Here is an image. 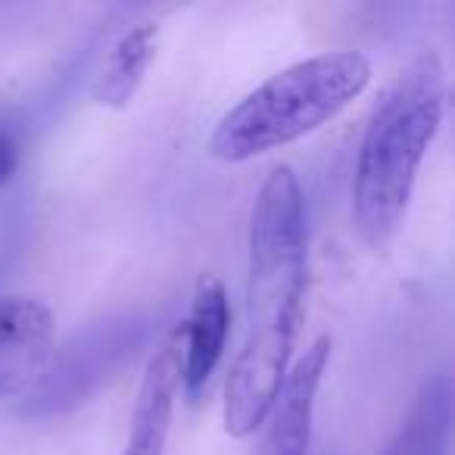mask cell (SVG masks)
<instances>
[{
    "label": "cell",
    "mask_w": 455,
    "mask_h": 455,
    "mask_svg": "<svg viewBox=\"0 0 455 455\" xmlns=\"http://www.w3.org/2000/svg\"><path fill=\"white\" fill-rule=\"evenodd\" d=\"M303 190L297 172L278 163L262 181L250 215L247 337L225 380V430L237 440L262 427L291 368L306 315Z\"/></svg>",
    "instance_id": "cell-1"
},
{
    "label": "cell",
    "mask_w": 455,
    "mask_h": 455,
    "mask_svg": "<svg viewBox=\"0 0 455 455\" xmlns=\"http://www.w3.org/2000/svg\"><path fill=\"white\" fill-rule=\"evenodd\" d=\"M446 100V72L434 51L415 57L384 91L368 119L353 181V212L362 237L387 247L411 200L418 165L434 140Z\"/></svg>",
    "instance_id": "cell-2"
},
{
    "label": "cell",
    "mask_w": 455,
    "mask_h": 455,
    "mask_svg": "<svg viewBox=\"0 0 455 455\" xmlns=\"http://www.w3.org/2000/svg\"><path fill=\"white\" fill-rule=\"evenodd\" d=\"M371 82V60L359 51H328L275 72L228 109L209 138V153L225 163L262 156L306 138Z\"/></svg>",
    "instance_id": "cell-3"
},
{
    "label": "cell",
    "mask_w": 455,
    "mask_h": 455,
    "mask_svg": "<svg viewBox=\"0 0 455 455\" xmlns=\"http://www.w3.org/2000/svg\"><path fill=\"white\" fill-rule=\"evenodd\" d=\"M144 324L134 318L103 322L78 334L38 378L28 411H66L84 403L91 390L113 378V371L144 343Z\"/></svg>",
    "instance_id": "cell-4"
},
{
    "label": "cell",
    "mask_w": 455,
    "mask_h": 455,
    "mask_svg": "<svg viewBox=\"0 0 455 455\" xmlns=\"http://www.w3.org/2000/svg\"><path fill=\"white\" fill-rule=\"evenodd\" d=\"M331 355V337L322 334L291 368L262 421V440L256 455H306L312 436L318 384Z\"/></svg>",
    "instance_id": "cell-5"
},
{
    "label": "cell",
    "mask_w": 455,
    "mask_h": 455,
    "mask_svg": "<svg viewBox=\"0 0 455 455\" xmlns=\"http://www.w3.org/2000/svg\"><path fill=\"white\" fill-rule=\"evenodd\" d=\"M53 359V315L41 299L0 297V396L32 387Z\"/></svg>",
    "instance_id": "cell-6"
},
{
    "label": "cell",
    "mask_w": 455,
    "mask_h": 455,
    "mask_svg": "<svg viewBox=\"0 0 455 455\" xmlns=\"http://www.w3.org/2000/svg\"><path fill=\"white\" fill-rule=\"evenodd\" d=\"M181 343L184 328L169 331L156 353L150 355L140 380L138 405H134L132 427H128L125 452L122 455H163L172 430V411L181 387Z\"/></svg>",
    "instance_id": "cell-7"
},
{
    "label": "cell",
    "mask_w": 455,
    "mask_h": 455,
    "mask_svg": "<svg viewBox=\"0 0 455 455\" xmlns=\"http://www.w3.org/2000/svg\"><path fill=\"white\" fill-rule=\"evenodd\" d=\"M228 322L231 312L225 284L215 275H200L181 343V384H188L190 393L200 390L219 365L228 340Z\"/></svg>",
    "instance_id": "cell-8"
},
{
    "label": "cell",
    "mask_w": 455,
    "mask_h": 455,
    "mask_svg": "<svg viewBox=\"0 0 455 455\" xmlns=\"http://www.w3.org/2000/svg\"><path fill=\"white\" fill-rule=\"evenodd\" d=\"M159 47V26L156 22H138L132 26L113 47H109L107 60H103L100 72L94 78V94L97 103L103 107H128L132 97L138 94L140 82H144L147 69L156 60Z\"/></svg>",
    "instance_id": "cell-9"
},
{
    "label": "cell",
    "mask_w": 455,
    "mask_h": 455,
    "mask_svg": "<svg viewBox=\"0 0 455 455\" xmlns=\"http://www.w3.org/2000/svg\"><path fill=\"white\" fill-rule=\"evenodd\" d=\"M449 427H452V384L446 374L424 380L403 418L396 436L380 455H446Z\"/></svg>",
    "instance_id": "cell-10"
},
{
    "label": "cell",
    "mask_w": 455,
    "mask_h": 455,
    "mask_svg": "<svg viewBox=\"0 0 455 455\" xmlns=\"http://www.w3.org/2000/svg\"><path fill=\"white\" fill-rule=\"evenodd\" d=\"M16 165H20V150H16V140L10 134L0 132V184H7L13 178Z\"/></svg>",
    "instance_id": "cell-11"
}]
</instances>
